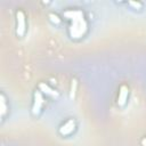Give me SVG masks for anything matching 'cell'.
<instances>
[{
	"label": "cell",
	"mask_w": 146,
	"mask_h": 146,
	"mask_svg": "<svg viewBox=\"0 0 146 146\" xmlns=\"http://www.w3.org/2000/svg\"><path fill=\"white\" fill-rule=\"evenodd\" d=\"M39 89H40V91H42L43 94H46V95H49V96H52V97H56L57 96V92L54 90V89H51L47 83H44V82H41L40 84H39Z\"/></svg>",
	"instance_id": "6"
},
{
	"label": "cell",
	"mask_w": 146,
	"mask_h": 146,
	"mask_svg": "<svg viewBox=\"0 0 146 146\" xmlns=\"http://www.w3.org/2000/svg\"><path fill=\"white\" fill-rule=\"evenodd\" d=\"M74 128H75V122H74V120H68L66 123H64V124L59 128V133L63 135V136H67V135H70L71 132H73Z\"/></svg>",
	"instance_id": "4"
},
{
	"label": "cell",
	"mask_w": 146,
	"mask_h": 146,
	"mask_svg": "<svg viewBox=\"0 0 146 146\" xmlns=\"http://www.w3.org/2000/svg\"><path fill=\"white\" fill-rule=\"evenodd\" d=\"M43 105V97L41 91H35L34 92V102H33V106H32V113L33 114H39L41 111V107Z\"/></svg>",
	"instance_id": "3"
},
{
	"label": "cell",
	"mask_w": 146,
	"mask_h": 146,
	"mask_svg": "<svg viewBox=\"0 0 146 146\" xmlns=\"http://www.w3.org/2000/svg\"><path fill=\"white\" fill-rule=\"evenodd\" d=\"M49 18H50V21H51V22H54L55 24H58V23H60V19H59V17H58L57 15H55V14H49Z\"/></svg>",
	"instance_id": "9"
},
{
	"label": "cell",
	"mask_w": 146,
	"mask_h": 146,
	"mask_svg": "<svg viewBox=\"0 0 146 146\" xmlns=\"http://www.w3.org/2000/svg\"><path fill=\"white\" fill-rule=\"evenodd\" d=\"M129 5H130V6H132V7H133V8H136V9H140V8H141V3H140V2L129 1Z\"/></svg>",
	"instance_id": "10"
},
{
	"label": "cell",
	"mask_w": 146,
	"mask_h": 146,
	"mask_svg": "<svg viewBox=\"0 0 146 146\" xmlns=\"http://www.w3.org/2000/svg\"><path fill=\"white\" fill-rule=\"evenodd\" d=\"M26 23H25V15L22 10L16 11V33L18 36H23L25 33Z\"/></svg>",
	"instance_id": "2"
},
{
	"label": "cell",
	"mask_w": 146,
	"mask_h": 146,
	"mask_svg": "<svg viewBox=\"0 0 146 146\" xmlns=\"http://www.w3.org/2000/svg\"><path fill=\"white\" fill-rule=\"evenodd\" d=\"M64 16L71 19L72 24L70 26V34L72 38H81L87 31V22L84 19L83 13L79 9H70L64 11Z\"/></svg>",
	"instance_id": "1"
},
{
	"label": "cell",
	"mask_w": 146,
	"mask_h": 146,
	"mask_svg": "<svg viewBox=\"0 0 146 146\" xmlns=\"http://www.w3.org/2000/svg\"><path fill=\"white\" fill-rule=\"evenodd\" d=\"M141 145H143V146H146V137L143 138V140H141Z\"/></svg>",
	"instance_id": "11"
},
{
	"label": "cell",
	"mask_w": 146,
	"mask_h": 146,
	"mask_svg": "<svg viewBox=\"0 0 146 146\" xmlns=\"http://www.w3.org/2000/svg\"><path fill=\"white\" fill-rule=\"evenodd\" d=\"M76 80L74 79V80H72V84H71V95H70V97L71 98H74V96H75V90H76Z\"/></svg>",
	"instance_id": "8"
},
{
	"label": "cell",
	"mask_w": 146,
	"mask_h": 146,
	"mask_svg": "<svg viewBox=\"0 0 146 146\" xmlns=\"http://www.w3.org/2000/svg\"><path fill=\"white\" fill-rule=\"evenodd\" d=\"M0 103H1V116H3L6 114V111H7L6 99H5V96L3 95H1V97H0Z\"/></svg>",
	"instance_id": "7"
},
{
	"label": "cell",
	"mask_w": 146,
	"mask_h": 146,
	"mask_svg": "<svg viewBox=\"0 0 146 146\" xmlns=\"http://www.w3.org/2000/svg\"><path fill=\"white\" fill-rule=\"evenodd\" d=\"M128 94H129V89L127 86H121L120 87V90H119V97H117V105L120 106H123L127 102V98H128Z\"/></svg>",
	"instance_id": "5"
}]
</instances>
